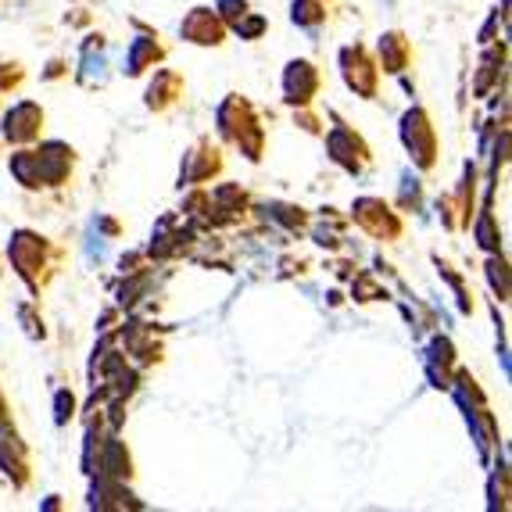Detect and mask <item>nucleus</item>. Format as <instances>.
<instances>
[{"label":"nucleus","mask_w":512,"mask_h":512,"mask_svg":"<svg viewBox=\"0 0 512 512\" xmlns=\"http://www.w3.org/2000/svg\"><path fill=\"white\" fill-rule=\"evenodd\" d=\"M76 165V151L61 140L36 147V151H18L11 154V176L26 190H43V187H65Z\"/></svg>","instance_id":"nucleus-1"},{"label":"nucleus","mask_w":512,"mask_h":512,"mask_svg":"<svg viewBox=\"0 0 512 512\" xmlns=\"http://www.w3.org/2000/svg\"><path fill=\"white\" fill-rule=\"evenodd\" d=\"M215 122H219L222 140H230L233 147H240V154H244L248 162H258V158H262L265 133H262V126H258L251 101H244L240 94H230L219 104Z\"/></svg>","instance_id":"nucleus-2"},{"label":"nucleus","mask_w":512,"mask_h":512,"mask_svg":"<svg viewBox=\"0 0 512 512\" xmlns=\"http://www.w3.org/2000/svg\"><path fill=\"white\" fill-rule=\"evenodd\" d=\"M8 255H11V262H15L18 276H22L33 291H40L43 273L51 269V258H54L47 237H40V233H29V230H18L15 237H11Z\"/></svg>","instance_id":"nucleus-3"},{"label":"nucleus","mask_w":512,"mask_h":512,"mask_svg":"<svg viewBox=\"0 0 512 512\" xmlns=\"http://www.w3.org/2000/svg\"><path fill=\"white\" fill-rule=\"evenodd\" d=\"M402 144H405V151L412 154V165L416 169H434V162H437V129H434V122H430V115H427V108H409L402 115Z\"/></svg>","instance_id":"nucleus-4"},{"label":"nucleus","mask_w":512,"mask_h":512,"mask_svg":"<svg viewBox=\"0 0 512 512\" xmlns=\"http://www.w3.org/2000/svg\"><path fill=\"white\" fill-rule=\"evenodd\" d=\"M341 76L348 83V90H355L359 97H376V86H380V69H376L373 54L362 47V43H351L341 51Z\"/></svg>","instance_id":"nucleus-5"},{"label":"nucleus","mask_w":512,"mask_h":512,"mask_svg":"<svg viewBox=\"0 0 512 512\" xmlns=\"http://www.w3.org/2000/svg\"><path fill=\"white\" fill-rule=\"evenodd\" d=\"M351 219L359 222L362 230L376 240L402 237V219H398V212H391V205H384L380 197H359L355 208H351Z\"/></svg>","instance_id":"nucleus-6"},{"label":"nucleus","mask_w":512,"mask_h":512,"mask_svg":"<svg viewBox=\"0 0 512 512\" xmlns=\"http://www.w3.org/2000/svg\"><path fill=\"white\" fill-rule=\"evenodd\" d=\"M326 151H330L333 162L341 165L344 172H351V176L369 165V144L348 126H333L330 129V137H326Z\"/></svg>","instance_id":"nucleus-7"},{"label":"nucleus","mask_w":512,"mask_h":512,"mask_svg":"<svg viewBox=\"0 0 512 512\" xmlns=\"http://www.w3.org/2000/svg\"><path fill=\"white\" fill-rule=\"evenodd\" d=\"M222 172V154L219 147H212V140H197L194 147L183 158V172H180V187H201L212 176Z\"/></svg>","instance_id":"nucleus-8"},{"label":"nucleus","mask_w":512,"mask_h":512,"mask_svg":"<svg viewBox=\"0 0 512 512\" xmlns=\"http://www.w3.org/2000/svg\"><path fill=\"white\" fill-rule=\"evenodd\" d=\"M43 133V108L36 101H18L4 111V137L11 144H33Z\"/></svg>","instance_id":"nucleus-9"},{"label":"nucleus","mask_w":512,"mask_h":512,"mask_svg":"<svg viewBox=\"0 0 512 512\" xmlns=\"http://www.w3.org/2000/svg\"><path fill=\"white\" fill-rule=\"evenodd\" d=\"M319 94V69L312 65V61L298 58L287 65V72H283V97H287V104H298V108H305V104H312V97Z\"/></svg>","instance_id":"nucleus-10"},{"label":"nucleus","mask_w":512,"mask_h":512,"mask_svg":"<svg viewBox=\"0 0 512 512\" xmlns=\"http://www.w3.org/2000/svg\"><path fill=\"white\" fill-rule=\"evenodd\" d=\"M180 36L187 43H197V47H219L222 36H226V22L219 18V11H212V8H194L187 18H183Z\"/></svg>","instance_id":"nucleus-11"},{"label":"nucleus","mask_w":512,"mask_h":512,"mask_svg":"<svg viewBox=\"0 0 512 512\" xmlns=\"http://www.w3.org/2000/svg\"><path fill=\"white\" fill-rule=\"evenodd\" d=\"M0 470L15 480V487L29 484V448L8 423H0Z\"/></svg>","instance_id":"nucleus-12"},{"label":"nucleus","mask_w":512,"mask_h":512,"mask_svg":"<svg viewBox=\"0 0 512 512\" xmlns=\"http://www.w3.org/2000/svg\"><path fill=\"white\" fill-rule=\"evenodd\" d=\"M101 477L108 480H122L126 484L129 477H133V455H129L126 441H119V437H108V441L101 444V455H97V470Z\"/></svg>","instance_id":"nucleus-13"},{"label":"nucleus","mask_w":512,"mask_h":512,"mask_svg":"<svg viewBox=\"0 0 512 512\" xmlns=\"http://www.w3.org/2000/svg\"><path fill=\"white\" fill-rule=\"evenodd\" d=\"M376 54H380V69L387 76H402L412 65V40L405 33H384L376 43Z\"/></svg>","instance_id":"nucleus-14"},{"label":"nucleus","mask_w":512,"mask_h":512,"mask_svg":"<svg viewBox=\"0 0 512 512\" xmlns=\"http://www.w3.org/2000/svg\"><path fill=\"white\" fill-rule=\"evenodd\" d=\"M183 94V79L180 72H172V69H162V72H154L151 86H147V108L151 111H165L176 104V97Z\"/></svg>","instance_id":"nucleus-15"},{"label":"nucleus","mask_w":512,"mask_h":512,"mask_svg":"<svg viewBox=\"0 0 512 512\" xmlns=\"http://www.w3.org/2000/svg\"><path fill=\"white\" fill-rule=\"evenodd\" d=\"M162 58H165V47L158 43V36H137V40H133V47H129L126 76H140V72L154 69Z\"/></svg>","instance_id":"nucleus-16"},{"label":"nucleus","mask_w":512,"mask_h":512,"mask_svg":"<svg viewBox=\"0 0 512 512\" xmlns=\"http://www.w3.org/2000/svg\"><path fill=\"white\" fill-rule=\"evenodd\" d=\"M90 505H94V509H140V502H133V495L122 487V480H108V477H101L94 484Z\"/></svg>","instance_id":"nucleus-17"},{"label":"nucleus","mask_w":512,"mask_h":512,"mask_svg":"<svg viewBox=\"0 0 512 512\" xmlns=\"http://www.w3.org/2000/svg\"><path fill=\"white\" fill-rule=\"evenodd\" d=\"M291 18H294V26H323L326 22V4L323 0H294V8H291Z\"/></svg>","instance_id":"nucleus-18"},{"label":"nucleus","mask_w":512,"mask_h":512,"mask_svg":"<svg viewBox=\"0 0 512 512\" xmlns=\"http://www.w3.org/2000/svg\"><path fill=\"white\" fill-rule=\"evenodd\" d=\"M477 244L487 251V255H495V251H502V233L495 230V215L487 212H480V219H477Z\"/></svg>","instance_id":"nucleus-19"},{"label":"nucleus","mask_w":512,"mask_h":512,"mask_svg":"<svg viewBox=\"0 0 512 512\" xmlns=\"http://www.w3.org/2000/svg\"><path fill=\"white\" fill-rule=\"evenodd\" d=\"M487 280L498 291V301H509V265H505L502 251H495V255L487 258Z\"/></svg>","instance_id":"nucleus-20"},{"label":"nucleus","mask_w":512,"mask_h":512,"mask_svg":"<svg viewBox=\"0 0 512 512\" xmlns=\"http://www.w3.org/2000/svg\"><path fill=\"white\" fill-rule=\"evenodd\" d=\"M265 26H269V22H265L262 15H255V11H248V15L240 18V22H233V33H237L240 40H258V36L265 33Z\"/></svg>","instance_id":"nucleus-21"},{"label":"nucleus","mask_w":512,"mask_h":512,"mask_svg":"<svg viewBox=\"0 0 512 512\" xmlns=\"http://www.w3.org/2000/svg\"><path fill=\"white\" fill-rule=\"evenodd\" d=\"M265 212L273 215L276 222H283L287 230H301V226L308 222V215L301 212V208H294V205H273V208H265Z\"/></svg>","instance_id":"nucleus-22"},{"label":"nucleus","mask_w":512,"mask_h":512,"mask_svg":"<svg viewBox=\"0 0 512 512\" xmlns=\"http://www.w3.org/2000/svg\"><path fill=\"white\" fill-rule=\"evenodd\" d=\"M430 366H441V369L455 366V344L448 337H434V344H430Z\"/></svg>","instance_id":"nucleus-23"},{"label":"nucleus","mask_w":512,"mask_h":512,"mask_svg":"<svg viewBox=\"0 0 512 512\" xmlns=\"http://www.w3.org/2000/svg\"><path fill=\"white\" fill-rule=\"evenodd\" d=\"M22 79H26V72H22V65L11 58H0V90H18L22 86Z\"/></svg>","instance_id":"nucleus-24"},{"label":"nucleus","mask_w":512,"mask_h":512,"mask_svg":"<svg viewBox=\"0 0 512 512\" xmlns=\"http://www.w3.org/2000/svg\"><path fill=\"white\" fill-rule=\"evenodd\" d=\"M72 416H76V394L58 391V398H54V423H58V427H65Z\"/></svg>","instance_id":"nucleus-25"},{"label":"nucleus","mask_w":512,"mask_h":512,"mask_svg":"<svg viewBox=\"0 0 512 512\" xmlns=\"http://www.w3.org/2000/svg\"><path fill=\"white\" fill-rule=\"evenodd\" d=\"M215 11H219V18L226 26H233V22H240V18L248 15V0H219Z\"/></svg>","instance_id":"nucleus-26"},{"label":"nucleus","mask_w":512,"mask_h":512,"mask_svg":"<svg viewBox=\"0 0 512 512\" xmlns=\"http://www.w3.org/2000/svg\"><path fill=\"white\" fill-rule=\"evenodd\" d=\"M18 319L26 323V333H29V337H43V323H40V319H33V308H29V305L18 308Z\"/></svg>","instance_id":"nucleus-27"},{"label":"nucleus","mask_w":512,"mask_h":512,"mask_svg":"<svg viewBox=\"0 0 512 512\" xmlns=\"http://www.w3.org/2000/svg\"><path fill=\"white\" fill-rule=\"evenodd\" d=\"M0 419H8V398H4V391H0Z\"/></svg>","instance_id":"nucleus-28"}]
</instances>
